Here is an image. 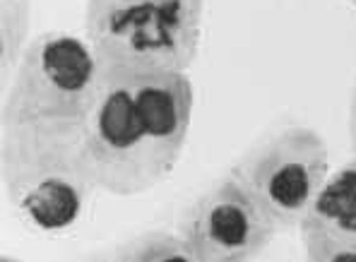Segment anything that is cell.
<instances>
[{
	"instance_id": "6da1fadb",
	"label": "cell",
	"mask_w": 356,
	"mask_h": 262,
	"mask_svg": "<svg viewBox=\"0 0 356 262\" xmlns=\"http://www.w3.org/2000/svg\"><path fill=\"white\" fill-rule=\"evenodd\" d=\"M97 94L99 67L87 39L31 36L0 101V186L27 227L70 229L97 190L85 164Z\"/></svg>"
},
{
	"instance_id": "7a4b0ae2",
	"label": "cell",
	"mask_w": 356,
	"mask_h": 262,
	"mask_svg": "<svg viewBox=\"0 0 356 262\" xmlns=\"http://www.w3.org/2000/svg\"><path fill=\"white\" fill-rule=\"evenodd\" d=\"M99 67V94L85 140L94 188L135 197L166 181L181 161L195 92L188 72Z\"/></svg>"
},
{
	"instance_id": "3957f363",
	"label": "cell",
	"mask_w": 356,
	"mask_h": 262,
	"mask_svg": "<svg viewBox=\"0 0 356 262\" xmlns=\"http://www.w3.org/2000/svg\"><path fill=\"white\" fill-rule=\"evenodd\" d=\"M207 0H85L97 65L188 72L200 54Z\"/></svg>"
},
{
	"instance_id": "277c9868",
	"label": "cell",
	"mask_w": 356,
	"mask_h": 262,
	"mask_svg": "<svg viewBox=\"0 0 356 262\" xmlns=\"http://www.w3.org/2000/svg\"><path fill=\"white\" fill-rule=\"evenodd\" d=\"M232 171L282 231L298 222L330 178V149L316 128L277 120L234 159Z\"/></svg>"
},
{
	"instance_id": "5b68a950",
	"label": "cell",
	"mask_w": 356,
	"mask_h": 262,
	"mask_svg": "<svg viewBox=\"0 0 356 262\" xmlns=\"http://www.w3.org/2000/svg\"><path fill=\"white\" fill-rule=\"evenodd\" d=\"M176 231L195 262H248L270 248L280 229L227 171L181 209Z\"/></svg>"
},
{
	"instance_id": "8992f818",
	"label": "cell",
	"mask_w": 356,
	"mask_h": 262,
	"mask_svg": "<svg viewBox=\"0 0 356 262\" xmlns=\"http://www.w3.org/2000/svg\"><path fill=\"white\" fill-rule=\"evenodd\" d=\"M296 231L311 262H356V156L330 174Z\"/></svg>"
},
{
	"instance_id": "52a82bcc",
	"label": "cell",
	"mask_w": 356,
	"mask_h": 262,
	"mask_svg": "<svg viewBox=\"0 0 356 262\" xmlns=\"http://www.w3.org/2000/svg\"><path fill=\"white\" fill-rule=\"evenodd\" d=\"M104 258L116 262H195L181 234L166 229H149L133 236L108 250Z\"/></svg>"
},
{
	"instance_id": "ba28073f",
	"label": "cell",
	"mask_w": 356,
	"mask_h": 262,
	"mask_svg": "<svg viewBox=\"0 0 356 262\" xmlns=\"http://www.w3.org/2000/svg\"><path fill=\"white\" fill-rule=\"evenodd\" d=\"M31 0H0V77L10 82L31 36Z\"/></svg>"
},
{
	"instance_id": "9c48e42d",
	"label": "cell",
	"mask_w": 356,
	"mask_h": 262,
	"mask_svg": "<svg viewBox=\"0 0 356 262\" xmlns=\"http://www.w3.org/2000/svg\"><path fill=\"white\" fill-rule=\"evenodd\" d=\"M347 135H349V147H352V154L356 156V75L352 94H349V108H347Z\"/></svg>"
},
{
	"instance_id": "30bf717a",
	"label": "cell",
	"mask_w": 356,
	"mask_h": 262,
	"mask_svg": "<svg viewBox=\"0 0 356 262\" xmlns=\"http://www.w3.org/2000/svg\"><path fill=\"white\" fill-rule=\"evenodd\" d=\"M347 3L352 5V8H356V0H347Z\"/></svg>"
}]
</instances>
